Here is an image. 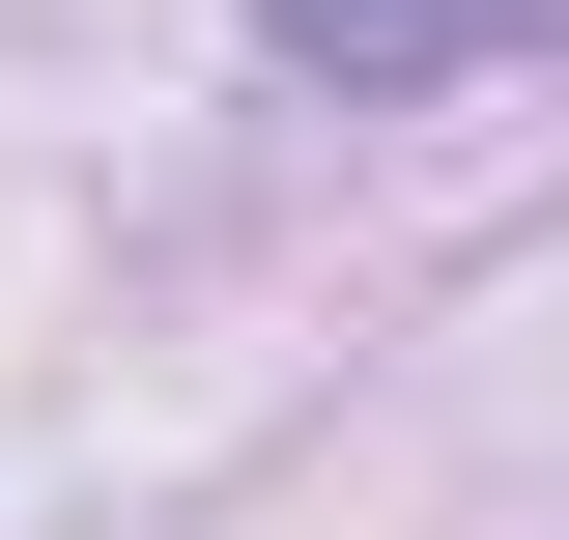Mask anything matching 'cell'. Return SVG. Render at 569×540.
Wrapping results in <instances>:
<instances>
[{
	"mask_svg": "<svg viewBox=\"0 0 569 540\" xmlns=\"http://www.w3.org/2000/svg\"><path fill=\"white\" fill-rule=\"evenodd\" d=\"M541 0H284V58H342V86H427V58H512Z\"/></svg>",
	"mask_w": 569,
	"mask_h": 540,
	"instance_id": "cell-1",
	"label": "cell"
}]
</instances>
